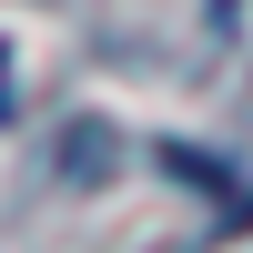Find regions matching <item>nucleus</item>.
<instances>
[{
	"label": "nucleus",
	"instance_id": "nucleus-1",
	"mask_svg": "<svg viewBox=\"0 0 253 253\" xmlns=\"http://www.w3.org/2000/svg\"><path fill=\"white\" fill-rule=\"evenodd\" d=\"M0 71H10V51H0Z\"/></svg>",
	"mask_w": 253,
	"mask_h": 253
}]
</instances>
